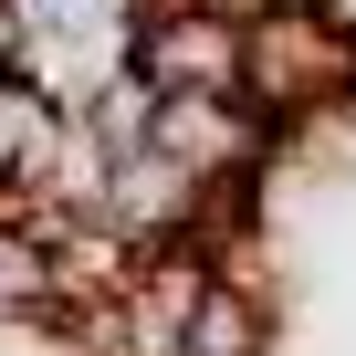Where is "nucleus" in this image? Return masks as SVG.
Instances as JSON below:
<instances>
[{
	"mask_svg": "<svg viewBox=\"0 0 356 356\" xmlns=\"http://www.w3.org/2000/svg\"><path fill=\"white\" fill-rule=\"evenodd\" d=\"M356 95V22L335 0H283L273 22L241 32V105L273 126V147Z\"/></svg>",
	"mask_w": 356,
	"mask_h": 356,
	"instance_id": "obj_1",
	"label": "nucleus"
},
{
	"mask_svg": "<svg viewBox=\"0 0 356 356\" xmlns=\"http://www.w3.org/2000/svg\"><path fill=\"white\" fill-rule=\"evenodd\" d=\"M126 74L147 95H241V22H220L210 0H136Z\"/></svg>",
	"mask_w": 356,
	"mask_h": 356,
	"instance_id": "obj_2",
	"label": "nucleus"
},
{
	"mask_svg": "<svg viewBox=\"0 0 356 356\" xmlns=\"http://www.w3.org/2000/svg\"><path fill=\"white\" fill-rule=\"evenodd\" d=\"M178 356H273V304L241 273H210L189 325H178Z\"/></svg>",
	"mask_w": 356,
	"mask_h": 356,
	"instance_id": "obj_3",
	"label": "nucleus"
}]
</instances>
